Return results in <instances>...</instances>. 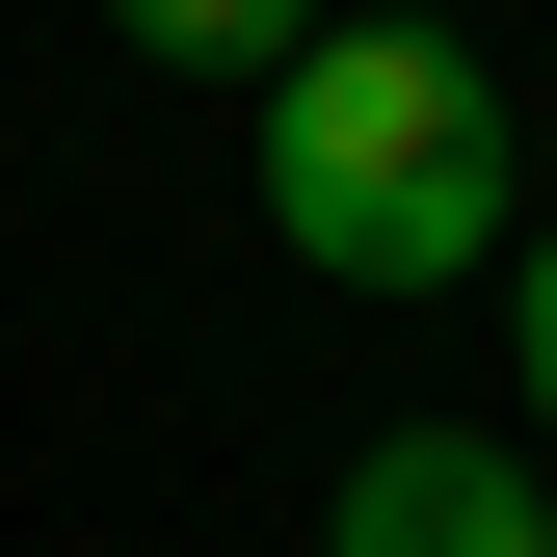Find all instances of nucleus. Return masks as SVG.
<instances>
[{
	"instance_id": "nucleus-1",
	"label": "nucleus",
	"mask_w": 557,
	"mask_h": 557,
	"mask_svg": "<svg viewBox=\"0 0 557 557\" xmlns=\"http://www.w3.org/2000/svg\"><path fill=\"white\" fill-rule=\"evenodd\" d=\"M265 239L319 265V293H451V265L531 239V133L478 81L451 27H319L293 81H265Z\"/></svg>"
},
{
	"instance_id": "nucleus-2",
	"label": "nucleus",
	"mask_w": 557,
	"mask_h": 557,
	"mask_svg": "<svg viewBox=\"0 0 557 557\" xmlns=\"http://www.w3.org/2000/svg\"><path fill=\"white\" fill-rule=\"evenodd\" d=\"M319 557H557V478L531 451H451V425H372Z\"/></svg>"
},
{
	"instance_id": "nucleus-3",
	"label": "nucleus",
	"mask_w": 557,
	"mask_h": 557,
	"mask_svg": "<svg viewBox=\"0 0 557 557\" xmlns=\"http://www.w3.org/2000/svg\"><path fill=\"white\" fill-rule=\"evenodd\" d=\"M133 53H160V81H293V53L345 27V0H107Z\"/></svg>"
},
{
	"instance_id": "nucleus-4",
	"label": "nucleus",
	"mask_w": 557,
	"mask_h": 557,
	"mask_svg": "<svg viewBox=\"0 0 557 557\" xmlns=\"http://www.w3.org/2000/svg\"><path fill=\"white\" fill-rule=\"evenodd\" d=\"M505 345H531V425H557V239H505Z\"/></svg>"
},
{
	"instance_id": "nucleus-5",
	"label": "nucleus",
	"mask_w": 557,
	"mask_h": 557,
	"mask_svg": "<svg viewBox=\"0 0 557 557\" xmlns=\"http://www.w3.org/2000/svg\"><path fill=\"white\" fill-rule=\"evenodd\" d=\"M345 27H451V0H345Z\"/></svg>"
}]
</instances>
